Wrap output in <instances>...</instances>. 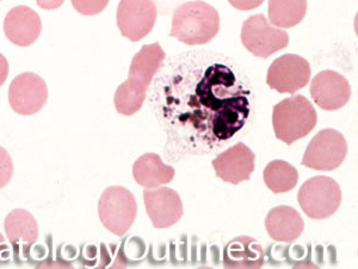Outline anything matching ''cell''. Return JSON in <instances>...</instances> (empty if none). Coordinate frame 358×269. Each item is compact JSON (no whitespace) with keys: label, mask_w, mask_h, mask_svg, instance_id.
Returning <instances> with one entry per match:
<instances>
[{"label":"cell","mask_w":358,"mask_h":269,"mask_svg":"<svg viewBox=\"0 0 358 269\" xmlns=\"http://www.w3.org/2000/svg\"><path fill=\"white\" fill-rule=\"evenodd\" d=\"M182 101L167 98L165 118L182 135L183 152L200 155L222 146L246 126L251 115L250 91L234 69L214 62L182 83Z\"/></svg>","instance_id":"cell-1"},{"label":"cell","mask_w":358,"mask_h":269,"mask_svg":"<svg viewBox=\"0 0 358 269\" xmlns=\"http://www.w3.org/2000/svg\"><path fill=\"white\" fill-rule=\"evenodd\" d=\"M220 30L216 8L202 0L187 1L176 8L170 36L187 46L206 45Z\"/></svg>","instance_id":"cell-2"},{"label":"cell","mask_w":358,"mask_h":269,"mask_svg":"<svg viewBox=\"0 0 358 269\" xmlns=\"http://www.w3.org/2000/svg\"><path fill=\"white\" fill-rule=\"evenodd\" d=\"M317 123L313 104L301 95L283 99L273 106V125L277 139L292 145L313 131Z\"/></svg>","instance_id":"cell-3"},{"label":"cell","mask_w":358,"mask_h":269,"mask_svg":"<svg viewBox=\"0 0 358 269\" xmlns=\"http://www.w3.org/2000/svg\"><path fill=\"white\" fill-rule=\"evenodd\" d=\"M98 216L106 230L122 237L134 224L138 216V202L131 191L121 186H113L106 188L99 199Z\"/></svg>","instance_id":"cell-4"},{"label":"cell","mask_w":358,"mask_h":269,"mask_svg":"<svg viewBox=\"0 0 358 269\" xmlns=\"http://www.w3.org/2000/svg\"><path fill=\"white\" fill-rule=\"evenodd\" d=\"M297 200L306 216L324 221L337 212L342 204V191L329 176H315L302 184Z\"/></svg>","instance_id":"cell-5"},{"label":"cell","mask_w":358,"mask_h":269,"mask_svg":"<svg viewBox=\"0 0 358 269\" xmlns=\"http://www.w3.org/2000/svg\"><path fill=\"white\" fill-rule=\"evenodd\" d=\"M241 42L255 57L266 59L289 45V35L268 23L263 13L248 17L241 28Z\"/></svg>","instance_id":"cell-6"},{"label":"cell","mask_w":358,"mask_h":269,"mask_svg":"<svg viewBox=\"0 0 358 269\" xmlns=\"http://www.w3.org/2000/svg\"><path fill=\"white\" fill-rule=\"evenodd\" d=\"M348 155V143L341 132L326 128L315 134L306 149L301 164L319 172H332L341 167Z\"/></svg>","instance_id":"cell-7"},{"label":"cell","mask_w":358,"mask_h":269,"mask_svg":"<svg viewBox=\"0 0 358 269\" xmlns=\"http://www.w3.org/2000/svg\"><path fill=\"white\" fill-rule=\"evenodd\" d=\"M310 62L296 54H285L277 57L270 65L266 83L270 89L280 94L294 95L310 83Z\"/></svg>","instance_id":"cell-8"},{"label":"cell","mask_w":358,"mask_h":269,"mask_svg":"<svg viewBox=\"0 0 358 269\" xmlns=\"http://www.w3.org/2000/svg\"><path fill=\"white\" fill-rule=\"evenodd\" d=\"M157 16L155 0H121L117 8V27L122 36L138 42L153 30Z\"/></svg>","instance_id":"cell-9"},{"label":"cell","mask_w":358,"mask_h":269,"mask_svg":"<svg viewBox=\"0 0 358 269\" xmlns=\"http://www.w3.org/2000/svg\"><path fill=\"white\" fill-rule=\"evenodd\" d=\"M48 99V86L33 72L17 76L8 88V103L17 114L30 116L41 111Z\"/></svg>","instance_id":"cell-10"},{"label":"cell","mask_w":358,"mask_h":269,"mask_svg":"<svg viewBox=\"0 0 358 269\" xmlns=\"http://www.w3.org/2000/svg\"><path fill=\"white\" fill-rule=\"evenodd\" d=\"M143 201L155 228H171L183 216V201L171 188H148L143 192Z\"/></svg>","instance_id":"cell-11"},{"label":"cell","mask_w":358,"mask_h":269,"mask_svg":"<svg viewBox=\"0 0 358 269\" xmlns=\"http://www.w3.org/2000/svg\"><path fill=\"white\" fill-rule=\"evenodd\" d=\"M310 96L324 111H338L350 101L351 86L344 76L326 69L310 82Z\"/></svg>","instance_id":"cell-12"},{"label":"cell","mask_w":358,"mask_h":269,"mask_svg":"<svg viewBox=\"0 0 358 269\" xmlns=\"http://www.w3.org/2000/svg\"><path fill=\"white\" fill-rule=\"evenodd\" d=\"M256 155L245 144L238 143L213 160V167L219 179L226 184H236L251 179L255 172Z\"/></svg>","instance_id":"cell-13"},{"label":"cell","mask_w":358,"mask_h":269,"mask_svg":"<svg viewBox=\"0 0 358 269\" xmlns=\"http://www.w3.org/2000/svg\"><path fill=\"white\" fill-rule=\"evenodd\" d=\"M4 228L15 258H29L30 249L38 238V225L33 214L25 209H13L5 218Z\"/></svg>","instance_id":"cell-14"},{"label":"cell","mask_w":358,"mask_h":269,"mask_svg":"<svg viewBox=\"0 0 358 269\" xmlns=\"http://www.w3.org/2000/svg\"><path fill=\"white\" fill-rule=\"evenodd\" d=\"M166 53L162 46L157 43L145 45L135 54L128 72L126 84L141 94H147L148 86L151 85L158 69L163 65Z\"/></svg>","instance_id":"cell-15"},{"label":"cell","mask_w":358,"mask_h":269,"mask_svg":"<svg viewBox=\"0 0 358 269\" xmlns=\"http://www.w3.org/2000/svg\"><path fill=\"white\" fill-rule=\"evenodd\" d=\"M41 32V18L28 6L11 8L5 17L4 33L13 45L29 47L36 42Z\"/></svg>","instance_id":"cell-16"},{"label":"cell","mask_w":358,"mask_h":269,"mask_svg":"<svg viewBox=\"0 0 358 269\" xmlns=\"http://www.w3.org/2000/svg\"><path fill=\"white\" fill-rule=\"evenodd\" d=\"M265 228L273 241L293 243L303 233L305 223L295 208L282 205L268 213Z\"/></svg>","instance_id":"cell-17"},{"label":"cell","mask_w":358,"mask_h":269,"mask_svg":"<svg viewBox=\"0 0 358 269\" xmlns=\"http://www.w3.org/2000/svg\"><path fill=\"white\" fill-rule=\"evenodd\" d=\"M264 261V249L252 237H236L224 247L226 268H261Z\"/></svg>","instance_id":"cell-18"},{"label":"cell","mask_w":358,"mask_h":269,"mask_svg":"<svg viewBox=\"0 0 358 269\" xmlns=\"http://www.w3.org/2000/svg\"><path fill=\"white\" fill-rule=\"evenodd\" d=\"M175 167L164 163L157 153H145L133 165V176L136 184L145 188H158L170 184L175 177Z\"/></svg>","instance_id":"cell-19"},{"label":"cell","mask_w":358,"mask_h":269,"mask_svg":"<svg viewBox=\"0 0 358 269\" xmlns=\"http://www.w3.org/2000/svg\"><path fill=\"white\" fill-rule=\"evenodd\" d=\"M307 13V0H268V20L277 28L300 25Z\"/></svg>","instance_id":"cell-20"},{"label":"cell","mask_w":358,"mask_h":269,"mask_svg":"<svg viewBox=\"0 0 358 269\" xmlns=\"http://www.w3.org/2000/svg\"><path fill=\"white\" fill-rule=\"evenodd\" d=\"M264 182L273 194H283L293 191L299 182V172L285 160L277 159L264 169Z\"/></svg>","instance_id":"cell-21"},{"label":"cell","mask_w":358,"mask_h":269,"mask_svg":"<svg viewBox=\"0 0 358 269\" xmlns=\"http://www.w3.org/2000/svg\"><path fill=\"white\" fill-rule=\"evenodd\" d=\"M73 8L84 16H94L103 13L110 0H71Z\"/></svg>","instance_id":"cell-22"},{"label":"cell","mask_w":358,"mask_h":269,"mask_svg":"<svg viewBox=\"0 0 358 269\" xmlns=\"http://www.w3.org/2000/svg\"><path fill=\"white\" fill-rule=\"evenodd\" d=\"M13 175V158L4 147L0 146V189L10 184Z\"/></svg>","instance_id":"cell-23"},{"label":"cell","mask_w":358,"mask_h":269,"mask_svg":"<svg viewBox=\"0 0 358 269\" xmlns=\"http://www.w3.org/2000/svg\"><path fill=\"white\" fill-rule=\"evenodd\" d=\"M265 0H228V3L232 5L233 8L241 11H250L261 6Z\"/></svg>","instance_id":"cell-24"},{"label":"cell","mask_w":358,"mask_h":269,"mask_svg":"<svg viewBox=\"0 0 358 269\" xmlns=\"http://www.w3.org/2000/svg\"><path fill=\"white\" fill-rule=\"evenodd\" d=\"M10 260V248L5 241L4 236L0 233V265L6 263Z\"/></svg>","instance_id":"cell-25"},{"label":"cell","mask_w":358,"mask_h":269,"mask_svg":"<svg viewBox=\"0 0 358 269\" xmlns=\"http://www.w3.org/2000/svg\"><path fill=\"white\" fill-rule=\"evenodd\" d=\"M65 0H36L37 5L43 10H57Z\"/></svg>","instance_id":"cell-26"},{"label":"cell","mask_w":358,"mask_h":269,"mask_svg":"<svg viewBox=\"0 0 358 269\" xmlns=\"http://www.w3.org/2000/svg\"><path fill=\"white\" fill-rule=\"evenodd\" d=\"M8 76V62L6 57L0 54V86L3 85Z\"/></svg>","instance_id":"cell-27"},{"label":"cell","mask_w":358,"mask_h":269,"mask_svg":"<svg viewBox=\"0 0 358 269\" xmlns=\"http://www.w3.org/2000/svg\"><path fill=\"white\" fill-rule=\"evenodd\" d=\"M0 1H1V0H0Z\"/></svg>","instance_id":"cell-28"}]
</instances>
